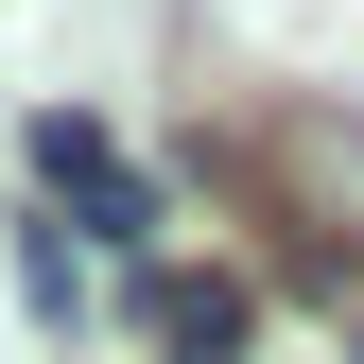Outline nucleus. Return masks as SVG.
<instances>
[{
	"label": "nucleus",
	"instance_id": "obj_1",
	"mask_svg": "<svg viewBox=\"0 0 364 364\" xmlns=\"http://www.w3.org/2000/svg\"><path fill=\"white\" fill-rule=\"evenodd\" d=\"M243 330H260L243 278H156V347L173 364H243Z\"/></svg>",
	"mask_w": 364,
	"mask_h": 364
},
{
	"label": "nucleus",
	"instance_id": "obj_2",
	"mask_svg": "<svg viewBox=\"0 0 364 364\" xmlns=\"http://www.w3.org/2000/svg\"><path fill=\"white\" fill-rule=\"evenodd\" d=\"M35 173H53V191L87 208V191H105V173H122V156H105V122H87V105H53V122H35Z\"/></svg>",
	"mask_w": 364,
	"mask_h": 364
},
{
	"label": "nucleus",
	"instance_id": "obj_3",
	"mask_svg": "<svg viewBox=\"0 0 364 364\" xmlns=\"http://www.w3.org/2000/svg\"><path fill=\"white\" fill-rule=\"evenodd\" d=\"M18 295L53 312V330H70V312H87V260H70V225H35V243H18Z\"/></svg>",
	"mask_w": 364,
	"mask_h": 364
}]
</instances>
